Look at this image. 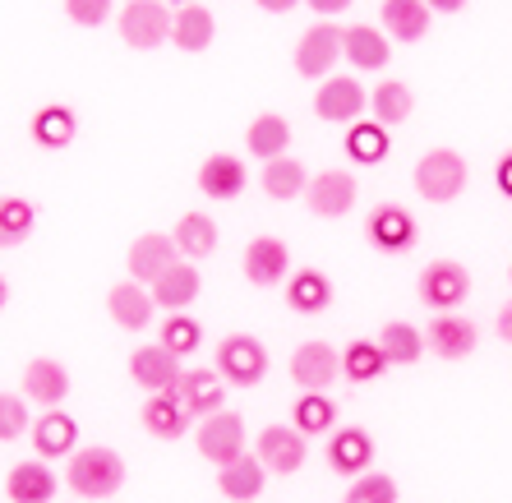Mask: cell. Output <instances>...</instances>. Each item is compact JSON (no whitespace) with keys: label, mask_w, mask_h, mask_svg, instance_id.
I'll use <instances>...</instances> for the list:
<instances>
[{"label":"cell","mask_w":512,"mask_h":503,"mask_svg":"<svg viewBox=\"0 0 512 503\" xmlns=\"http://www.w3.org/2000/svg\"><path fill=\"white\" fill-rule=\"evenodd\" d=\"M74 439H79V425H74V416H65L60 407H47L42 416H37V425H33L37 457H65V453H74Z\"/></svg>","instance_id":"22"},{"label":"cell","mask_w":512,"mask_h":503,"mask_svg":"<svg viewBox=\"0 0 512 503\" xmlns=\"http://www.w3.org/2000/svg\"><path fill=\"white\" fill-rule=\"evenodd\" d=\"M379 351L388 365H416V360L425 356V337L411 324H388L379 333Z\"/></svg>","instance_id":"37"},{"label":"cell","mask_w":512,"mask_h":503,"mask_svg":"<svg viewBox=\"0 0 512 503\" xmlns=\"http://www.w3.org/2000/svg\"><path fill=\"white\" fill-rule=\"evenodd\" d=\"M286 305L296 314H319L333 305V282L319 268H296V277L286 282Z\"/></svg>","instance_id":"29"},{"label":"cell","mask_w":512,"mask_h":503,"mask_svg":"<svg viewBox=\"0 0 512 503\" xmlns=\"http://www.w3.org/2000/svg\"><path fill=\"white\" fill-rule=\"evenodd\" d=\"M171 240H176V250L185 259H203V254L217 250V222L208 213H185L171 231Z\"/></svg>","instance_id":"33"},{"label":"cell","mask_w":512,"mask_h":503,"mask_svg":"<svg viewBox=\"0 0 512 503\" xmlns=\"http://www.w3.org/2000/svg\"><path fill=\"white\" fill-rule=\"evenodd\" d=\"M199 287H203L199 268L185 264V259H176V264L153 282V305H162V310H185V305L199 296Z\"/></svg>","instance_id":"24"},{"label":"cell","mask_w":512,"mask_h":503,"mask_svg":"<svg viewBox=\"0 0 512 503\" xmlns=\"http://www.w3.org/2000/svg\"><path fill=\"white\" fill-rule=\"evenodd\" d=\"M370 462H374V439L360 425L333 430V439H328V467L342 471V476H365Z\"/></svg>","instance_id":"18"},{"label":"cell","mask_w":512,"mask_h":503,"mask_svg":"<svg viewBox=\"0 0 512 503\" xmlns=\"http://www.w3.org/2000/svg\"><path fill=\"white\" fill-rule=\"evenodd\" d=\"M314 14H323V19H337L342 10H351V0H305Z\"/></svg>","instance_id":"45"},{"label":"cell","mask_w":512,"mask_h":503,"mask_svg":"<svg viewBox=\"0 0 512 503\" xmlns=\"http://www.w3.org/2000/svg\"><path fill=\"white\" fill-rule=\"evenodd\" d=\"M217 374L236 388H254L268 374V347L250 333H231L217 342Z\"/></svg>","instance_id":"2"},{"label":"cell","mask_w":512,"mask_h":503,"mask_svg":"<svg viewBox=\"0 0 512 503\" xmlns=\"http://www.w3.org/2000/svg\"><path fill=\"white\" fill-rule=\"evenodd\" d=\"M130 374H134V384H139L143 393H171L185 370H180L176 351H167L162 342H153V347H139L130 356Z\"/></svg>","instance_id":"12"},{"label":"cell","mask_w":512,"mask_h":503,"mask_svg":"<svg viewBox=\"0 0 512 503\" xmlns=\"http://www.w3.org/2000/svg\"><path fill=\"white\" fill-rule=\"evenodd\" d=\"M171 19H176V14L167 10V0H130V5L120 10L116 28L134 51H153L171 37Z\"/></svg>","instance_id":"4"},{"label":"cell","mask_w":512,"mask_h":503,"mask_svg":"<svg viewBox=\"0 0 512 503\" xmlns=\"http://www.w3.org/2000/svg\"><path fill=\"white\" fill-rule=\"evenodd\" d=\"M499 337H503V342H512V300L499 310Z\"/></svg>","instance_id":"49"},{"label":"cell","mask_w":512,"mask_h":503,"mask_svg":"<svg viewBox=\"0 0 512 503\" xmlns=\"http://www.w3.org/2000/svg\"><path fill=\"white\" fill-rule=\"evenodd\" d=\"M194 444L199 453L213 462V467H227L245 453V420L236 411H213V416H203V425L194 430Z\"/></svg>","instance_id":"6"},{"label":"cell","mask_w":512,"mask_h":503,"mask_svg":"<svg viewBox=\"0 0 512 503\" xmlns=\"http://www.w3.org/2000/svg\"><path fill=\"white\" fill-rule=\"evenodd\" d=\"M383 28L397 42H420L429 33V5L425 0H383Z\"/></svg>","instance_id":"30"},{"label":"cell","mask_w":512,"mask_h":503,"mask_svg":"<svg viewBox=\"0 0 512 503\" xmlns=\"http://www.w3.org/2000/svg\"><path fill=\"white\" fill-rule=\"evenodd\" d=\"M383 370H388V360H383L379 342H351V347L342 351V374L351 384H370Z\"/></svg>","instance_id":"39"},{"label":"cell","mask_w":512,"mask_h":503,"mask_svg":"<svg viewBox=\"0 0 512 503\" xmlns=\"http://www.w3.org/2000/svg\"><path fill=\"white\" fill-rule=\"evenodd\" d=\"M74 130H79V120H74L70 107H42L33 116V139L42 148H65L74 144Z\"/></svg>","instance_id":"38"},{"label":"cell","mask_w":512,"mask_h":503,"mask_svg":"<svg viewBox=\"0 0 512 503\" xmlns=\"http://www.w3.org/2000/svg\"><path fill=\"white\" fill-rule=\"evenodd\" d=\"M305 457H310V448H305V434H300L296 425H268V430L259 434L263 471H273V476H296V471L305 467Z\"/></svg>","instance_id":"10"},{"label":"cell","mask_w":512,"mask_h":503,"mask_svg":"<svg viewBox=\"0 0 512 503\" xmlns=\"http://www.w3.org/2000/svg\"><path fill=\"white\" fill-rule=\"evenodd\" d=\"M263 194L268 199H296V194H305V185H310V176H305V167H300L296 157H273V162H263Z\"/></svg>","instance_id":"34"},{"label":"cell","mask_w":512,"mask_h":503,"mask_svg":"<svg viewBox=\"0 0 512 503\" xmlns=\"http://www.w3.org/2000/svg\"><path fill=\"white\" fill-rule=\"evenodd\" d=\"M5 300H10V287H5V277H0V310H5Z\"/></svg>","instance_id":"50"},{"label":"cell","mask_w":512,"mask_h":503,"mask_svg":"<svg viewBox=\"0 0 512 503\" xmlns=\"http://www.w3.org/2000/svg\"><path fill=\"white\" fill-rule=\"evenodd\" d=\"M180 259V250H176V240L171 236H162V231H148V236H139L130 245V277L134 282H148V287H153L157 277L167 273L171 264H176Z\"/></svg>","instance_id":"15"},{"label":"cell","mask_w":512,"mask_h":503,"mask_svg":"<svg viewBox=\"0 0 512 503\" xmlns=\"http://www.w3.org/2000/svg\"><path fill=\"white\" fill-rule=\"evenodd\" d=\"M259 10H268V14H286V10H296V0H254Z\"/></svg>","instance_id":"48"},{"label":"cell","mask_w":512,"mask_h":503,"mask_svg":"<svg viewBox=\"0 0 512 503\" xmlns=\"http://www.w3.org/2000/svg\"><path fill=\"white\" fill-rule=\"evenodd\" d=\"M365 236H370V245L379 254H406L420 240V227L402 204H379V208H370Z\"/></svg>","instance_id":"7"},{"label":"cell","mask_w":512,"mask_h":503,"mask_svg":"<svg viewBox=\"0 0 512 503\" xmlns=\"http://www.w3.org/2000/svg\"><path fill=\"white\" fill-rule=\"evenodd\" d=\"M263 462L250 453H240L236 462H227V467H217V490L227 494L231 503H250L263 494Z\"/></svg>","instance_id":"21"},{"label":"cell","mask_w":512,"mask_h":503,"mask_svg":"<svg viewBox=\"0 0 512 503\" xmlns=\"http://www.w3.org/2000/svg\"><path fill=\"white\" fill-rule=\"evenodd\" d=\"M24 430H28V397L0 393V444L24 439Z\"/></svg>","instance_id":"43"},{"label":"cell","mask_w":512,"mask_h":503,"mask_svg":"<svg viewBox=\"0 0 512 503\" xmlns=\"http://www.w3.org/2000/svg\"><path fill=\"white\" fill-rule=\"evenodd\" d=\"M37 227V208L28 204L24 194H0V250L24 245Z\"/></svg>","instance_id":"32"},{"label":"cell","mask_w":512,"mask_h":503,"mask_svg":"<svg viewBox=\"0 0 512 503\" xmlns=\"http://www.w3.org/2000/svg\"><path fill=\"white\" fill-rule=\"evenodd\" d=\"M213 33H217V24H213V10H203V5H180L176 10V19H171V42H176L180 51H208L213 47Z\"/></svg>","instance_id":"27"},{"label":"cell","mask_w":512,"mask_h":503,"mask_svg":"<svg viewBox=\"0 0 512 503\" xmlns=\"http://www.w3.org/2000/svg\"><path fill=\"white\" fill-rule=\"evenodd\" d=\"M337 60H342V28L337 24H314L310 33L296 42V70L305 74V79L333 74Z\"/></svg>","instance_id":"11"},{"label":"cell","mask_w":512,"mask_h":503,"mask_svg":"<svg viewBox=\"0 0 512 503\" xmlns=\"http://www.w3.org/2000/svg\"><path fill=\"white\" fill-rule=\"evenodd\" d=\"M466 185V162L453 148H434L416 162V190L429 204H453Z\"/></svg>","instance_id":"3"},{"label":"cell","mask_w":512,"mask_h":503,"mask_svg":"<svg viewBox=\"0 0 512 503\" xmlns=\"http://www.w3.org/2000/svg\"><path fill=\"white\" fill-rule=\"evenodd\" d=\"M171 393H176V402H185L190 416H213L227 402V379L217 370H185Z\"/></svg>","instance_id":"14"},{"label":"cell","mask_w":512,"mask_h":503,"mask_svg":"<svg viewBox=\"0 0 512 503\" xmlns=\"http://www.w3.org/2000/svg\"><path fill=\"white\" fill-rule=\"evenodd\" d=\"M286 144H291V125H286V116H277V111H263L250 130H245V148H250L254 157H263V162L282 157Z\"/></svg>","instance_id":"31"},{"label":"cell","mask_w":512,"mask_h":503,"mask_svg":"<svg viewBox=\"0 0 512 503\" xmlns=\"http://www.w3.org/2000/svg\"><path fill=\"white\" fill-rule=\"evenodd\" d=\"M337 374H342V351H333L328 342H300V347L291 351V379H296L305 393L333 388Z\"/></svg>","instance_id":"9"},{"label":"cell","mask_w":512,"mask_h":503,"mask_svg":"<svg viewBox=\"0 0 512 503\" xmlns=\"http://www.w3.org/2000/svg\"><path fill=\"white\" fill-rule=\"evenodd\" d=\"M5 494H10V503H51V494H56V476H51L47 462H19V467L10 471V480H5Z\"/></svg>","instance_id":"26"},{"label":"cell","mask_w":512,"mask_h":503,"mask_svg":"<svg viewBox=\"0 0 512 503\" xmlns=\"http://www.w3.org/2000/svg\"><path fill=\"white\" fill-rule=\"evenodd\" d=\"M508 277H512V273H508Z\"/></svg>","instance_id":"52"},{"label":"cell","mask_w":512,"mask_h":503,"mask_svg":"<svg viewBox=\"0 0 512 503\" xmlns=\"http://www.w3.org/2000/svg\"><path fill=\"white\" fill-rule=\"evenodd\" d=\"M346 157L360 162V167H379L383 157H388V130H383L379 120H356L346 130Z\"/></svg>","instance_id":"35"},{"label":"cell","mask_w":512,"mask_h":503,"mask_svg":"<svg viewBox=\"0 0 512 503\" xmlns=\"http://www.w3.org/2000/svg\"><path fill=\"white\" fill-rule=\"evenodd\" d=\"M199 342H203V328L185 310H171V319L162 324V347L176 351V356H190V351H199Z\"/></svg>","instance_id":"41"},{"label":"cell","mask_w":512,"mask_h":503,"mask_svg":"<svg viewBox=\"0 0 512 503\" xmlns=\"http://www.w3.org/2000/svg\"><path fill=\"white\" fill-rule=\"evenodd\" d=\"M107 310H111V319H116L125 333H139V328L153 324L157 305H153V291H143L139 282H120V287H111Z\"/></svg>","instance_id":"20"},{"label":"cell","mask_w":512,"mask_h":503,"mask_svg":"<svg viewBox=\"0 0 512 503\" xmlns=\"http://www.w3.org/2000/svg\"><path fill=\"white\" fill-rule=\"evenodd\" d=\"M65 480H70V490L79 494V499H111V494H120V485H125V457L102 444L79 448V453L70 457Z\"/></svg>","instance_id":"1"},{"label":"cell","mask_w":512,"mask_h":503,"mask_svg":"<svg viewBox=\"0 0 512 503\" xmlns=\"http://www.w3.org/2000/svg\"><path fill=\"white\" fill-rule=\"evenodd\" d=\"M346 503H397V480H393V476H379V471L351 476Z\"/></svg>","instance_id":"42"},{"label":"cell","mask_w":512,"mask_h":503,"mask_svg":"<svg viewBox=\"0 0 512 503\" xmlns=\"http://www.w3.org/2000/svg\"><path fill=\"white\" fill-rule=\"evenodd\" d=\"M143 430L153 439H180L190 430V411L185 402H176V393H153L143 402Z\"/></svg>","instance_id":"25"},{"label":"cell","mask_w":512,"mask_h":503,"mask_svg":"<svg viewBox=\"0 0 512 503\" xmlns=\"http://www.w3.org/2000/svg\"><path fill=\"white\" fill-rule=\"evenodd\" d=\"M365 107H370V97H365L360 79H351V74L323 79L319 93H314V111H319V120H333V125H356Z\"/></svg>","instance_id":"8"},{"label":"cell","mask_w":512,"mask_h":503,"mask_svg":"<svg viewBox=\"0 0 512 503\" xmlns=\"http://www.w3.org/2000/svg\"><path fill=\"white\" fill-rule=\"evenodd\" d=\"M167 5H190V0H167Z\"/></svg>","instance_id":"51"},{"label":"cell","mask_w":512,"mask_h":503,"mask_svg":"<svg viewBox=\"0 0 512 503\" xmlns=\"http://www.w3.org/2000/svg\"><path fill=\"white\" fill-rule=\"evenodd\" d=\"M416 291L434 314H453L466 300V291H471V273L462 264H453V259H434V264H425Z\"/></svg>","instance_id":"5"},{"label":"cell","mask_w":512,"mask_h":503,"mask_svg":"<svg viewBox=\"0 0 512 503\" xmlns=\"http://www.w3.org/2000/svg\"><path fill=\"white\" fill-rule=\"evenodd\" d=\"M342 56L356 65V70H383L388 65V37L370 24L342 28Z\"/></svg>","instance_id":"28"},{"label":"cell","mask_w":512,"mask_h":503,"mask_svg":"<svg viewBox=\"0 0 512 503\" xmlns=\"http://www.w3.org/2000/svg\"><path fill=\"white\" fill-rule=\"evenodd\" d=\"M65 14L84 28H102L111 19V0H65Z\"/></svg>","instance_id":"44"},{"label":"cell","mask_w":512,"mask_h":503,"mask_svg":"<svg viewBox=\"0 0 512 503\" xmlns=\"http://www.w3.org/2000/svg\"><path fill=\"white\" fill-rule=\"evenodd\" d=\"M305 204L314 217H346L356 204V176L351 171H323L305 185Z\"/></svg>","instance_id":"13"},{"label":"cell","mask_w":512,"mask_h":503,"mask_svg":"<svg viewBox=\"0 0 512 503\" xmlns=\"http://www.w3.org/2000/svg\"><path fill=\"white\" fill-rule=\"evenodd\" d=\"M291 268V250H286L277 236H254L245 245V277L254 287H277Z\"/></svg>","instance_id":"16"},{"label":"cell","mask_w":512,"mask_h":503,"mask_svg":"<svg viewBox=\"0 0 512 503\" xmlns=\"http://www.w3.org/2000/svg\"><path fill=\"white\" fill-rule=\"evenodd\" d=\"M411 107H416V97H411L406 84H397V79H383V84L370 93V111L383 130H388V125H402V120L411 116Z\"/></svg>","instance_id":"36"},{"label":"cell","mask_w":512,"mask_h":503,"mask_svg":"<svg viewBox=\"0 0 512 503\" xmlns=\"http://www.w3.org/2000/svg\"><path fill=\"white\" fill-rule=\"evenodd\" d=\"M245 162L231 153H213L208 162L199 167V190L208 194V199H236L240 190H245Z\"/></svg>","instance_id":"23"},{"label":"cell","mask_w":512,"mask_h":503,"mask_svg":"<svg viewBox=\"0 0 512 503\" xmlns=\"http://www.w3.org/2000/svg\"><path fill=\"white\" fill-rule=\"evenodd\" d=\"M494 180H499V190L512 199V153L499 157V167H494Z\"/></svg>","instance_id":"46"},{"label":"cell","mask_w":512,"mask_h":503,"mask_svg":"<svg viewBox=\"0 0 512 503\" xmlns=\"http://www.w3.org/2000/svg\"><path fill=\"white\" fill-rule=\"evenodd\" d=\"M337 425V402H328L323 393H305L296 402V430L300 434H328Z\"/></svg>","instance_id":"40"},{"label":"cell","mask_w":512,"mask_h":503,"mask_svg":"<svg viewBox=\"0 0 512 503\" xmlns=\"http://www.w3.org/2000/svg\"><path fill=\"white\" fill-rule=\"evenodd\" d=\"M24 397L37 402V407H60V402L70 397V374H65V365L51 356H37L24 370Z\"/></svg>","instance_id":"19"},{"label":"cell","mask_w":512,"mask_h":503,"mask_svg":"<svg viewBox=\"0 0 512 503\" xmlns=\"http://www.w3.org/2000/svg\"><path fill=\"white\" fill-rule=\"evenodd\" d=\"M476 324L471 319H457V314H439L434 324L425 328V347L439 360H466L476 351Z\"/></svg>","instance_id":"17"},{"label":"cell","mask_w":512,"mask_h":503,"mask_svg":"<svg viewBox=\"0 0 512 503\" xmlns=\"http://www.w3.org/2000/svg\"><path fill=\"white\" fill-rule=\"evenodd\" d=\"M429 5V14H457V10H466V0H425Z\"/></svg>","instance_id":"47"}]
</instances>
